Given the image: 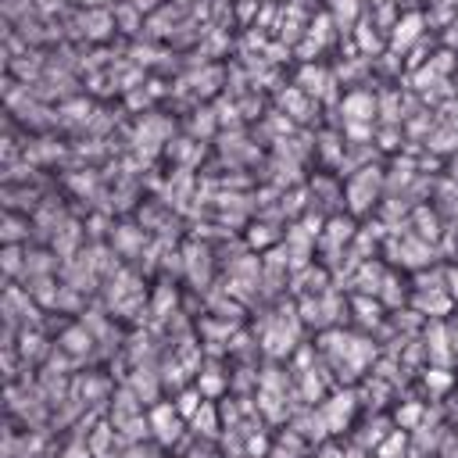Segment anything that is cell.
Instances as JSON below:
<instances>
[{
  "mask_svg": "<svg viewBox=\"0 0 458 458\" xmlns=\"http://www.w3.org/2000/svg\"><path fill=\"white\" fill-rule=\"evenodd\" d=\"M422 26H426V19L419 15V11H412V15H404L397 26H394V36H390V47L401 54V51H408L419 36H422Z\"/></svg>",
  "mask_w": 458,
  "mask_h": 458,
  "instance_id": "obj_1",
  "label": "cell"
},
{
  "mask_svg": "<svg viewBox=\"0 0 458 458\" xmlns=\"http://www.w3.org/2000/svg\"><path fill=\"white\" fill-rule=\"evenodd\" d=\"M376 186H380V172H376V168H362V175L351 183V204H355V208H365V204L372 200Z\"/></svg>",
  "mask_w": 458,
  "mask_h": 458,
  "instance_id": "obj_2",
  "label": "cell"
},
{
  "mask_svg": "<svg viewBox=\"0 0 458 458\" xmlns=\"http://www.w3.org/2000/svg\"><path fill=\"white\" fill-rule=\"evenodd\" d=\"M111 26H115V19H111L104 8H90V11L83 15V33H86L90 40H104V36L111 33Z\"/></svg>",
  "mask_w": 458,
  "mask_h": 458,
  "instance_id": "obj_3",
  "label": "cell"
},
{
  "mask_svg": "<svg viewBox=\"0 0 458 458\" xmlns=\"http://www.w3.org/2000/svg\"><path fill=\"white\" fill-rule=\"evenodd\" d=\"M344 115L351 118V122H369L372 115H376V101L369 97V93H351V97H344Z\"/></svg>",
  "mask_w": 458,
  "mask_h": 458,
  "instance_id": "obj_4",
  "label": "cell"
},
{
  "mask_svg": "<svg viewBox=\"0 0 458 458\" xmlns=\"http://www.w3.org/2000/svg\"><path fill=\"white\" fill-rule=\"evenodd\" d=\"M330 15H333L337 29H351L358 19V0H330Z\"/></svg>",
  "mask_w": 458,
  "mask_h": 458,
  "instance_id": "obj_5",
  "label": "cell"
},
{
  "mask_svg": "<svg viewBox=\"0 0 458 458\" xmlns=\"http://www.w3.org/2000/svg\"><path fill=\"white\" fill-rule=\"evenodd\" d=\"M326 86H333V83H330V76H326L322 68H312V65H308V68L301 72V90H305V93H315V97H319V93H326Z\"/></svg>",
  "mask_w": 458,
  "mask_h": 458,
  "instance_id": "obj_6",
  "label": "cell"
},
{
  "mask_svg": "<svg viewBox=\"0 0 458 458\" xmlns=\"http://www.w3.org/2000/svg\"><path fill=\"white\" fill-rule=\"evenodd\" d=\"M337 22H333V15H319L315 22H312V29H308V40H315L319 47L330 40V29H333Z\"/></svg>",
  "mask_w": 458,
  "mask_h": 458,
  "instance_id": "obj_7",
  "label": "cell"
},
{
  "mask_svg": "<svg viewBox=\"0 0 458 458\" xmlns=\"http://www.w3.org/2000/svg\"><path fill=\"white\" fill-rule=\"evenodd\" d=\"M355 36H358L362 51H369V54L380 51V40H376V33H372V22H358V26H355Z\"/></svg>",
  "mask_w": 458,
  "mask_h": 458,
  "instance_id": "obj_8",
  "label": "cell"
},
{
  "mask_svg": "<svg viewBox=\"0 0 458 458\" xmlns=\"http://www.w3.org/2000/svg\"><path fill=\"white\" fill-rule=\"evenodd\" d=\"M283 108H290L297 118H305V111H308V101L301 97V90H287V93H283Z\"/></svg>",
  "mask_w": 458,
  "mask_h": 458,
  "instance_id": "obj_9",
  "label": "cell"
},
{
  "mask_svg": "<svg viewBox=\"0 0 458 458\" xmlns=\"http://www.w3.org/2000/svg\"><path fill=\"white\" fill-rule=\"evenodd\" d=\"M118 22L126 26V33H133V29H136V11H133V8H122V11H118Z\"/></svg>",
  "mask_w": 458,
  "mask_h": 458,
  "instance_id": "obj_10",
  "label": "cell"
},
{
  "mask_svg": "<svg viewBox=\"0 0 458 458\" xmlns=\"http://www.w3.org/2000/svg\"><path fill=\"white\" fill-rule=\"evenodd\" d=\"M4 265H8V273L19 269V248H8V251H4Z\"/></svg>",
  "mask_w": 458,
  "mask_h": 458,
  "instance_id": "obj_11",
  "label": "cell"
},
{
  "mask_svg": "<svg viewBox=\"0 0 458 458\" xmlns=\"http://www.w3.org/2000/svg\"><path fill=\"white\" fill-rule=\"evenodd\" d=\"M83 4H86V8H104L108 0H83Z\"/></svg>",
  "mask_w": 458,
  "mask_h": 458,
  "instance_id": "obj_12",
  "label": "cell"
},
{
  "mask_svg": "<svg viewBox=\"0 0 458 458\" xmlns=\"http://www.w3.org/2000/svg\"><path fill=\"white\" fill-rule=\"evenodd\" d=\"M376 4H383V8H390V4H394V0H376Z\"/></svg>",
  "mask_w": 458,
  "mask_h": 458,
  "instance_id": "obj_13",
  "label": "cell"
}]
</instances>
